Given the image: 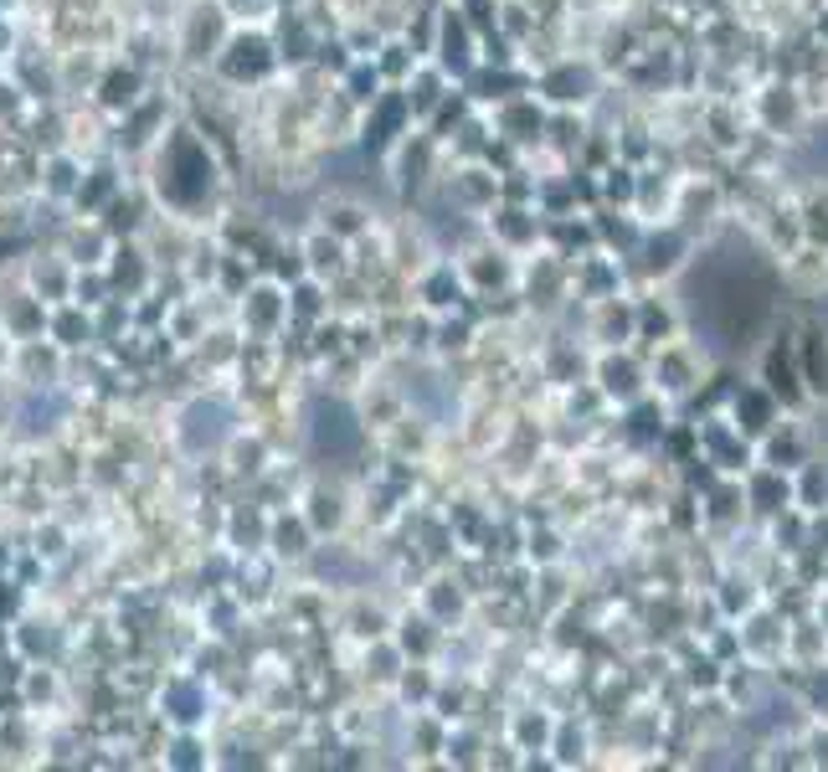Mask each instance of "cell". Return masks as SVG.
Returning <instances> with one entry per match:
<instances>
[{"instance_id": "obj_7", "label": "cell", "mask_w": 828, "mask_h": 772, "mask_svg": "<svg viewBox=\"0 0 828 772\" xmlns=\"http://www.w3.org/2000/svg\"><path fill=\"white\" fill-rule=\"evenodd\" d=\"M607 376H612V386H623V392H633V371H628V366H612Z\"/></svg>"}, {"instance_id": "obj_8", "label": "cell", "mask_w": 828, "mask_h": 772, "mask_svg": "<svg viewBox=\"0 0 828 772\" xmlns=\"http://www.w3.org/2000/svg\"><path fill=\"white\" fill-rule=\"evenodd\" d=\"M813 541H818V551H828V520H818V525H813Z\"/></svg>"}, {"instance_id": "obj_1", "label": "cell", "mask_w": 828, "mask_h": 772, "mask_svg": "<svg viewBox=\"0 0 828 772\" xmlns=\"http://www.w3.org/2000/svg\"><path fill=\"white\" fill-rule=\"evenodd\" d=\"M772 412H777V407H772V397H767V392H756V386L736 397V417H746L741 428H746L751 438H762V433L772 428Z\"/></svg>"}, {"instance_id": "obj_3", "label": "cell", "mask_w": 828, "mask_h": 772, "mask_svg": "<svg viewBox=\"0 0 828 772\" xmlns=\"http://www.w3.org/2000/svg\"><path fill=\"white\" fill-rule=\"evenodd\" d=\"M803 381H808V392H828V345H823V335L803 340Z\"/></svg>"}, {"instance_id": "obj_6", "label": "cell", "mask_w": 828, "mask_h": 772, "mask_svg": "<svg viewBox=\"0 0 828 772\" xmlns=\"http://www.w3.org/2000/svg\"><path fill=\"white\" fill-rule=\"evenodd\" d=\"M803 500H808L813 510H823V500H828V479H823L818 469H808V479H803Z\"/></svg>"}, {"instance_id": "obj_4", "label": "cell", "mask_w": 828, "mask_h": 772, "mask_svg": "<svg viewBox=\"0 0 828 772\" xmlns=\"http://www.w3.org/2000/svg\"><path fill=\"white\" fill-rule=\"evenodd\" d=\"M787 495H792V489H787V479H782L777 469H772V474H756V479H751V500L762 505V510H782V500H787Z\"/></svg>"}, {"instance_id": "obj_5", "label": "cell", "mask_w": 828, "mask_h": 772, "mask_svg": "<svg viewBox=\"0 0 828 772\" xmlns=\"http://www.w3.org/2000/svg\"><path fill=\"white\" fill-rule=\"evenodd\" d=\"M741 644H746V649H762V654H772V649L782 644V634H777V623H772V618H751V628L741 634Z\"/></svg>"}, {"instance_id": "obj_2", "label": "cell", "mask_w": 828, "mask_h": 772, "mask_svg": "<svg viewBox=\"0 0 828 772\" xmlns=\"http://www.w3.org/2000/svg\"><path fill=\"white\" fill-rule=\"evenodd\" d=\"M705 443H710V453H715L720 469H746V464H751L746 438H731L726 428H705Z\"/></svg>"}]
</instances>
